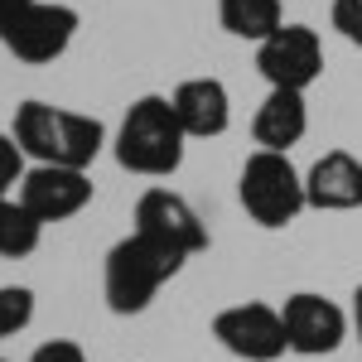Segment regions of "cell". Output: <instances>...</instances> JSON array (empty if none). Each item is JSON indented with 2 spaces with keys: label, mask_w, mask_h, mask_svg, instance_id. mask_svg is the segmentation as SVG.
<instances>
[{
  "label": "cell",
  "mask_w": 362,
  "mask_h": 362,
  "mask_svg": "<svg viewBox=\"0 0 362 362\" xmlns=\"http://www.w3.org/2000/svg\"><path fill=\"white\" fill-rule=\"evenodd\" d=\"M10 136L25 150V160H34V165L87 169L107 150V126L97 116L68 112V107H49V102H20Z\"/></svg>",
  "instance_id": "obj_1"
},
{
  "label": "cell",
  "mask_w": 362,
  "mask_h": 362,
  "mask_svg": "<svg viewBox=\"0 0 362 362\" xmlns=\"http://www.w3.org/2000/svg\"><path fill=\"white\" fill-rule=\"evenodd\" d=\"M184 266H189V261H184L179 251L160 247L155 237L126 232V237L107 251V261H102V300H107V309L121 314V319L145 314V309L155 305V295H160Z\"/></svg>",
  "instance_id": "obj_2"
},
{
  "label": "cell",
  "mask_w": 362,
  "mask_h": 362,
  "mask_svg": "<svg viewBox=\"0 0 362 362\" xmlns=\"http://www.w3.org/2000/svg\"><path fill=\"white\" fill-rule=\"evenodd\" d=\"M112 150H116V165L140 174V179H169V174H179V165H184L189 136H184L179 116L169 107V97L145 92V97L131 102V112L121 116Z\"/></svg>",
  "instance_id": "obj_3"
},
{
  "label": "cell",
  "mask_w": 362,
  "mask_h": 362,
  "mask_svg": "<svg viewBox=\"0 0 362 362\" xmlns=\"http://www.w3.org/2000/svg\"><path fill=\"white\" fill-rule=\"evenodd\" d=\"M237 198L247 208V218L266 232L300 223L305 213V174L295 169L290 155H271V150H251L242 174H237Z\"/></svg>",
  "instance_id": "obj_4"
},
{
  "label": "cell",
  "mask_w": 362,
  "mask_h": 362,
  "mask_svg": "<svg viewBox=\"0 0 362 362\" xmlns=\"http://www.w3.org/2000/svg\"><path fill=\"white\" fill-rule=\"evenodd\" d=\"M280 324H285V348L300 358H334L338 348L353 338L348 329V309L334 305L319 290H295L280 305Z\"/></svg>",
  "instance_id": "obj_5"
},
{
  "label": "cell",
  "mask_w": 362,
  "mask_h": 362,
  "mask_svg": "<svg viewBox=\"0 0 362 362\" xmlns=\"http://www.w3.org/2000/svg\"><path fill=\"white\" fill-rule=\"evenodd\" d=\"M78 10L63 5V0H34L25 5L10 25L0 29V44L20 63H54L68 54V44L78 39Z\"/></svg>",
  "instance_id": "obj_6"
},
{
  "label": "cell",
  "mask_w": 362,
  "mask_h": 362,
  "mask_svg": "<svg viewBox=\"0 0 362 362\" xmlns=\"http://www.w3.org/2000/svg\"><path fill=\"white\" fill-rule=\"evenodd\" d=\"M213 338L242 362H276L290 353L280 305H266V300H242V305L218 309L213 314Z\"/></svg>",
  "instance_id": "obj_7"
},
{
  "label": "cell",
  "mask_w": 362,
  "mask_h": 362,
  "mask_svg": "<svg viewBox=\"0 0 362 362\" xmlns=\"http://www.w3.org/2000/svg\"><path fill=\"white\" fill-rule=\"evenodd\" d=\"M256 68L280 92H309L324 73V39L309 25H280L256 44Z\"/></svg>",
  "instance_id": "obj_8"
},
{
  "label": "cell",
  "mask_w": 362,
  "mask_h": 362,
  "mask_svg": "<svg viewBox=\"0 0 362 362\" xmlns=\"http://www.w3.org/2000/svg\"><path fill=\"white\" fill-rule=\"evenodd\" d=\"M131 232H145L155 237L160 247L179 251L184 261H194L198 251H208V227L194 213V203L174 189H145L136 198V227Z\"/></svg>",
  "instance_id": "obj_9"
},
{
  "label": "cell",
  "mask_w": 362,
  "mask_h": 362,
  "mask_svg": "<svg viewBox=\"0 0 362 362\" xmlns=\"http://www.w3.org/2000/svg\"><path fill=\"white\" fill-rule=\"evenodd\" d=\"M20 203H25L44 227L49 223H68V218H78L87 203H92V179H87V169L34 165V169H25Z\"/></svg>",
  "instance_id": "obj_10"
},
{
  "label": "cell",
  "mask_w": 362,
  "mask_h": 362,
  "mask_svg": "<svg viewBox=\"0 0 362 362\" xmlns=\"http://www.w3.org/2000/svg\"><path fill=\"white\" fill-rule=\"evenodd\" d=\"M305 203L314 213H358L362 208V160L353 150H324L305 174Z\"/></svg>",
  "instance_id": "obj_11"
},
{
  "label": "cell",
  "mask_w": 362,
  "mask_h": 362,
  "mask_svg": "<svg viewBox=\"0 0 362 362\" xmlns=\"http://www.w3.org/2000/svg\"><path fill=\"white\" fill-rule=\"evenodd\" d=\"M169 107L189 140H213L232 126V92L223 78H184L169 92Z\"/></svg>",
  "instance_id": "obj_12"
},
{
  "label": "cell",
  "mask_w": 362,
  "mask_h": 362,
  "mask_svg": "<svg viewBox=\"0 0 362 362\" xmlns=\"http://www.w3.org/2000/svg\"><path fill=\"white\" fill-rule=\"evenodd\" d=\"M305 136H309L305 92H280V87H271V92L261 97L256 116H251V140H256V150L290 155V145H300Z\"/></svg>",
  "instance_id": "obj_13"
},
{
  "label": "cell",
  "mask_w": 362,
  "mask_h": 362,
  "mask_svg": "<svg viewBox=\"0 0 362 362\" xmlns=\"http://www.w3.org/2000/svg\"><path fill=\"white\" fill-rule=\"evenodd\" d=\"M218 20H223V29L232 39H251V44L271 39L285 25L280 0H218Z\"/></svg>",
  "instance_id": "obj_14"
},
{
  "label": "cell",
  "mask_w": 362,
  "mask_h": 362,
  "mask_svg": "<svg viewBox=\"0 0 362 362\" xmlns=\"http://www.w3.org/2000/svg\"><path fill=\"white\" fill-rule=\"evenodd\" d=\"M44 242V223L29 213L20 198H0V256H10V261H25L34 256Z\"/></svg>",
  "instance_id": "obj_15"
},
{
  "label": "cell",
  "mask_w": 362,
  "mask_h": 362,
  "mask_svg": "<svg viewBox=\"0 0 362 362\" xmlns=\"http://www.w3.org/2000/svg\"><path fill=\"white\" fill-rule=\"evenodd\" d=\"M34 324V290L29 285H0V338H15Z\"/></svg>",
  "instance_id": "obj_16"
},
{
  "label": "cell",
  "mask_w": 362,
  "mask_h": 362,
  "mask_svg": "<svg viewBox=\"0 0 362 362\" xmlns=\"http://www.w3.org/2000/svg\"><path fill=\"white\" fill-rule=\"evenodd\" d=\"M25 184V150L15 145V136L0 131V198H10Z\"/></svg>",
  "instance_id": "obj_17"
},
{
  "label": "cell",
  "mask_w": 362,
  "mask_h": 362,
  "mask_svg": "<svg viewBox=\"0 0 362 362\" xmlns=\"http://www.w3.org/2000/svg\"><path fill=\"white\" fill-rule=\"evenodd\" d=\"M29 362H87L83 343H73V338H49V343H39Z\"/></svg>",
  "instance_id": "obj_18"
},
{
  "label": "cell",
  "mask_w": 362,
  "mask_h": 362,
  "mask_svg": "<svg viewBox=\"0 0 362 362\" xmlns=\"http://www.w3.org/2000/svg\"><path fill=\"white\" fill-rule=\"evenodd\" d=\"M334 29L348 44H362V0H334Z\"/></svg>",
  "instance_id": "obj_19"
},
{
  "label": "cell",
  "mask_w": 362,
  "mask_h": 362,
  "mask_svg": "<svg viewBox=\"0 0 362 362\" xmlns=\"http://www.w3.org/2000/svg\"><path fill=\"white\" fill-rule=\"evenodd\" d=\"M348 329H353V343L362 348V285L353 290V305H348Z\"/></svg>",
  "instance_id": "obj_20"
},
{
  "label": "cell",
  "mask_w": 362,
  "mask_h": 362,
  "mask_svg": "<svg viewBox=\"0 0 362 362\" xmlns=\"http://www.w3.org/2000/svg\"><path fill=\"white\" fill-rule=\"evenodd\" d=\"M25 5H34V0H0V29L10 25V20H15V15H20Z\"/></svg>",
  "instance_id": "obj_21"
},
{
  "label": "cell",
  "mask_w": 362,
  "mask_h": 362,
  "mask_svg": "<svg viewBox=\"0 0 362 362\" xmlns=\"http://www.w3.org/2000/svg\"><path fill=\"white\" fill-rule=\"evenodd\" d=\"M0 362H5V358H0Z\"/></svg>",
  "instance_id": "obj_22"
}]
</instances>
